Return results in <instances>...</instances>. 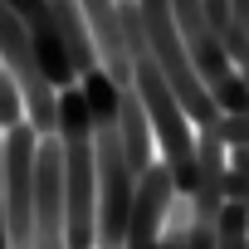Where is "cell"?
I'll list each match as a JSON object with an SVG mask.
<instances>
[{"label": "cell", "instance_id": "ba28073f", "mask_svg": "<svg viewBox=\"0 0 249 249\" xmlns=\"http://www.w3.org/2000/svg\"><path fill=\"white\" fill-rule=\"evenodd\" d=\"M20 122H30V117H25V93H20V83L10 78V69L0 64V132L20 127Z\"/></svg>", "mask_w": 249, "mask_h": 249}, {"label": "cell", "instance_id": "30bf717a", "mask_svg": "<svg viewBox=\"0 0 249 249\" xmlns=\"http://www.w3.org/2000/svg\"><path fill=\"white\" fill-rule=\"evenodd\" d=\"M181 244H186V249H220V244H215V225H205V220H196V225L181 234Z\"/></svg>", "mask_w": 249, "mask_h": 249}, {"label": "cell", "instance_id": "277c9868", "mask_svg": "<svg viewBox=\"0 0 249 249\" xmlns=\"http://www.w3.org/2000/svg\"><path fill=\"white\" fill-rule=\"evenodd\" d=\"M78 98H83V107H88V117H93V127H107V122H122V83L107 73V69H88V73H78Z\"/></svg>", "mask_w": 249, "mask_h": 249}, {"label": "cell", "instance_id": "8992f818", "mask_svg": "<svg viewBox=\"0 0 249 249\" xmlns=\"http://www.w3.org/2000/svg\"><path fill=\"white\" fill-rule=\"evenodd\" d=\"M210 98H215L220 112H244V107H249V78H244L239 69H230L225 78L210 83Z\"/></svg>", "mask_w": 249, "mask_h": 249}, {"label": "cell", "instance_id": "8fae6325", "mask_svg": "<svg viewBox=\"0 0 249 249\" xmlns=\"http://www.w3.org/2000/svg\"><path fill=\"white\" fill-rule=\"evenodd\" d=\"M161 249H186V244H181V234H166V239H161Z\"/></svg>", "mask_w": 249, "mask_h": 249}, {"label": "cell", "instance_id": "3957f363", "mask_svg": "<svg viewBox=\"0 0 249 249\" xmlns=\"http://www.w3.org/2000/svg\"><path fill=\"white\" fill-rule=\"evenodd\" d=\"M54 20H59V39L73 59V73H88L98 69V44H93V30H88V15L78 0H54Z\"/></svg>", "mask_w": 249, "mask_h": 249}, {"label": "cell", "instance_id": "7c38bea8", "mask_svg": "<svg viewBox=\"0 0 249 249\" xmlns=\"http://www.w3.org/2000/svg\"><path fill=\"white\" fill-rule=\"evenodd\" d=\"M234 69H239V73H244V78H249V59H239V64H234Z\"/></svg>", "mask_w": 249, "mask_h": 249}, {"label": "cell", "instance_id": "9c48e42d", "mask_svg": "<svg viewBox=\"0 0 249 249\" xmlns=\"http://www.w3.org/2000/svg\"><path fill=\"white\" fill-rule=\"evenodd\" d=\"M215 132H220V142L234 152V147H249V107L244 112H220L215 117Z\"/></svg>", "mask_w": 249, "mask_h": 249}, {"label": "cell", "instance_id": "4fadbf2b", "mask_svg": "<svg viewBox=\"0 0 249 249\" xmlns=\"http://www.w3.org/2000/svg\"><path fill=\"white\" fill-rule=\"evenodd\" d=\"M117 5H127V0H117Z\"/></svg>", "mask_w": 249, "mask_h": 249}, {"label": "cell", "instance_id": "6da1fadb", "mask_svg": "<svg viewBox=\"0 0 249 249\" xmlns=\"http://www.w3.org/2000/svg\"><path fill=\"white\" fill-rule=\"evenodd\" d=\"M39 147L44 132L35 122L5 132V230H10V249H30L35 244V171H39Z\"/></svg>", "mask_w": 249, "mask_h": 249}, {"label": "cell", "instance_id": "7a4b0ae2", "mask_svg": "<svg viewBox=\"0 0 249 249\" xmlns=\"http://www.w3.org/2000/svg\"><path fill=\"white\" fill-rule=\"evenodd\" d=\"M176 196H181V191H176V181H171V166H166V161L147 166V171L137 176V205H132V225H127L122 249H161Z\"/></svg>", "mask_w": 249, "mask_h": 249}, {"label": "cell", "instance_id": "5bb4252c", "mask_svg": "<svg viewBox=\"0 0 249 249\" xmlns=\"http://www.w3.org/2000/svg\"><path fill=\"white\" fill-rule=\"evenodd\" d=\"M244 210H249V200H244Z\"/></svg>", "mask_w": 249, "mask_h": 249}, {"label": "cell", "instance_id": "5b68a950", "mask_svg": "<svg viewBox=\"0 0 249 249\" xmlns=\"http://www.w3.org/2000/svg\"><path fill=\"white\" fill-rule=\"evenodd\" d=\"M215 244L220 249H249V210L239 200H230L215 215Z\"/></svg>", "mask_w": 249, "mask_h": 249}, {"label": "cell", "instance_id": "52a82bcc", "mask_svg": "<svg viewBox=\"0 0 249 249\" xmlns=\"http://www.w3.org/2000/svg\"><path fill=\"white\" fill-rule=\"evenodd\" d=\"M220 44L230 49V59H249V0H230V30L220 35Z\"/></svg>", "mask_w": 249, "mask_h": 249}]
</instances>
